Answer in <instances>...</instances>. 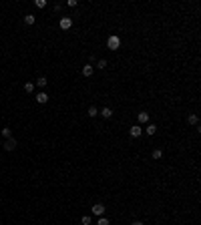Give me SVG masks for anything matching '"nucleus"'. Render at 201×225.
<instances>
[{
	"mask_svg": "<svg viewBox=\"0 0 201 225\" xmlns=\"http://www.w3.org/2000/svg\"><path fill=\"white\" fill-rule=\"evenodd\" d=\"M86 113H89V117H93V119H95V117L99 115V109L93 105V107H89V111H86Z\"/></svg>",
	"mask_w": 201,
	"mask_h": 225,
	"instance_id": "nucleus-12",
	"label": "nucleus"
},
{
	"mask_svg": "<svg viewBox=\"0 0 201 225\" xmlns=\"http://www.w3.org/2000/svg\"><path fill=\"white\" fill-rule=\"evenodd\" d=\"M141 131H143V129H141V125H133L129 133H131V137H139V135H141Z\"/></svg>",
	"mask_w": 201,
	"mask_h": 225,
	"instance_id": "nucleus-6",
	"label": "nucleus"
},
{
	"mask_svg": "<svg viewBox=\"0 0 201 225\" xmlns=\"http://www.w3.org/2000/svg\"><path fill=\"white\" fill-rule=\"evenodd\" d=\"M34 20H36V18H34V14H26V16H24V22L28 24V26H30V24H34Z\"/></svg>",
	"mask_w": 201,
	"mask_h": 225,
	"instance_id": "nucleus-15",
	"label": "nucleus"
},
{
	"mask_svg": "<svg viewBox=\"0 0 201 225\" xmlns=\"http://www.w3.org/2000/svg\"><path fill=\"white\" fill-rule=\"evenodd\" d=\"M93 215L103 217L105 215V205H103V203H95V205H93Z\"/></svg>",
	"mask_w": 201,
	"mask_h": 225,
	"instance_id": "nucleus-2",
	"label": "nucleus"
},
{
	"mask_svg": "<svg viewBox=\"0 0 201 225\" xmlns=\"http://www.w3.org/2000/svg\"><path fill=\"white\" fill-rule=\"evenodd\" d=\"M145 133H147V135H155V133H157V125L149 123V125H147V129H145Z\"/></svg>",
	"mask_w": 201,
	"mask_h": 225,
	"instance_id": "nucleus-10",
	"label": "nucleus"
},
{
	"mask_svg": "<svg viewBox=\"0 0 201 225\" xmlns=\"http://www.w3.org/2000/svg\"><path fill=\"white\" fill-rule=\"evenodd\" d=\"M97 225H109V219H107V217H100V219L97 221Z\"/></svg>",
	"mask_w": 201,
	"mask_h": 225,
	"instance_id": "nucleus-20",
	"label": "nucleus"
},
{
	"mask_svg": "<svg viewBox=\"0 0 201 225\" xmlns=\"http://www.w3.org/2000/svg\"><path fill=\"white\" fill-rule=\"evenodd\" d=\"M34 6H36V8H44V6H46V0H36Z\"/></svg>",
	"mask_w": 201,
	"mask_h": 225,
	"instance_id": "nucleus-18",
	"label": "nucleus"
},
{
	"mask_svg": "<svg viewBox=\"0 0 201 225\" xmlns=\"http://www.w3.org/2000/svg\"><path fill=\"white\" fill-rule=\"evenodd\" d=\"M36 101H38L40 105H44V103L48 101V95H46V93H44V91H42V93H38V95H36Z\"/></svg>",
	"mask_w": 201,
	"mask_h": 225,
	"instance_id": "nucleus-8",
	"label": "nucleus"
},
{
	"mask_svg": "<svg viewBox=\"0 0 201 225\" xmlns=\"http://www.w3.org/2000/svg\"><path fill=\"white\" fill-rule=\"evenodd\" d=\"M2 135H4L6 139H10V135H12V133H10V129H8V127H4V129H2Z\"/></svg>",
	"mask_w": 201,
	"mask_h": 225,
	"instance_id": "nucleus-21",
	"label": "nucleus"
},
{
	"mask_svg": "<svg viewBox=\"0 0 201 225\" xmlns=\"http://www.w3.org/2000/svg\"><path fill=\"white\" fill-rule=\"evenodd\" d=\"M105 67H107V60H105V58H100V60L97 62V68H105Z\"/></svg>",
	"mask_w": 201,
	"mask_h": 225,
	"instance_id": "nucleus-19",
	"label": "nucleus"
},
{
	"mask_svg": "<svg viewBox=\"0 0 201 225\" xmlns=\"http://www.w3.org/2000/svg\"><path fill=\"white\" fill-rule=\"evenodd\" d=\"M131 225H145V223H143V221H133Z\"/></svg>",
	"mask_w": 201,
	"mask_h": 225,
	"instance_id": "nucleus-22",
	"label": "nucleus"
},
{
	"mask_svg": "<svg viewBox=\"0 0 201 225\" xmlns=\"http://www.w3.org/2000/svg\"><path fill=\"white\" fill-rule=\"evenodd\" d=\"M187 123H189V125H197V123H199V117H197V115H189V117H187Z\"/></svg>",
	"mask_w": 201,
	"mask_h": 225,
	"instance_id": "nucleus-13",
	"label": "nucleus"
},
{
	"mask_svg": "<svg viewBox=\"0 0 201 225\" xmlns=\"http://www.w3.org/2000/svg\"><path fill=\"white\" fill-rule=\"evenodd\" d=\"M151 157H153L155 161H159V159L163 157V151H161V149H153V153H151Z\"/></svg>",
	"mask_w": 201,
	"mask_h": 225,
	"instance_id": "nucleus-11",
	"label": "nucleus"
},
{
	"mask_svg": "<svg viewBox=\"0 0 201 225\" xmlns=\"http://www.w3.org/2000/svg\"><path fill=\"white\" fill-rule=\"evenodd\" d=\"M107 46H109L111 50H117V48L121 46V38H119V36H115V34L109 36V38H107Z\"/></svg>",
	"mask_w": 201,
	"mask_h": 225,
	"instance_id": "nucleus-1",
	"label": "nucleus"
},
{
	"mask_svg": "<svg viewBox=\"0 0 201 225\" xmlns=\"http://www.w3.org/2000/svg\"><path fill=\"white\" fill-rule=\"evenodd\" d=\"M99 115H103L105 119H111V117H113V109H111V107H105V109L99 111Z\"/></svg>",
	"mask_w": 201,
	"mask_h": 225,
	"instance_id": "nucleus-5",
	"label": "nucleus"
},
{
	"mask_svg": "<svg viewBox=\"0 0 201 225\" xmlns=\"http://www.w3.org/2000/svg\"><path fill=\"white\" fill-rule=\"evenodd\" d=\"M24 91H26V93L30 95V93L34 91V82H26V85H24Z\"/></svg>",
	"mask_w": 201,
	"mask_h": 225,
	"instance_id": "nucleus-16",
	"label": "nucleus"
},
{
	"mask_svg": "<svg viewBox=\"0 0 201 225\" xmlns=\"http://www.w3.org/2000/svg\"><path fill=\"white\" fill-rule=\"evenodd\" d=\"M46 78H44V77H40V78H36V86H40V89H44V86H46Z\"/></svg>",
	"mask_w": 201,
	"mask_h": 225,
	"instance_id": "nucleus-14",
	"label": "nucleus"
},
{
	"mask_svg": "<svg viewBox=\"0 0 201 225\" xmlns=\"http://www.w3.org/2000/svg\"><path fill=\"white\" fill-rule=\"evenodd\" d=\"M93 74V64H85L82 67V77H91Z\"/></svg>",
	"mask_w": 201,
	"mask_h": 225,
	"instance_id": "nucleus-9",
	"label": "nucleus"
},
{
	"mask_svg": "<svg viewBox=\"0 0 201 225\" xmlns=\"http://www.w3.org/2000/svg\"><path fill=\"white\" fill-rule=\"evenodd\" d=\"M137 119H139V125H143V123H149V113H139V115H137Z\"/></svg>",
	"mask_w": 201,
	"mask_h": 225,
	"instance_id": "nucleus-7",
	"label": "nucleus"
},
{
	"mask_svg": "<svg viewBox=\"0 0 201 225\" xmlns=\"http://www.w3.org/2000/svg\"><path fill=\"white\" fill-rule=\"evenodd\" d=\"M81 223H82V225H91V223H93V217L85 215V217H82V219H81Z\"/></svg>",
	"mask_w": 201,
	"mask_h": 225,
	"instance_id": "nucleus-17",
	"label": "nucleus"
},
{
	"mask_svg": "<svg viewBox=\"0 0 201 225\" xmlns=\"http://www.w3.org/2000/svg\"><path fill=\"white\" fill-rule=\"evenodd\" d=\"M16 149V141L10 137V139H6V143H4V151H14Z\"/></svg>",
	"mask_w": 201,
	"mask_h": 225,
	"instance_id": "nucleus-4",
	"label": "nucleus"
},
{
	"mask_svg": "<svg viewBox=\"0 0 201 225\" xmlns=\"http://www.w3.org/2000/svg\"><path fill=\"white\" fill-rule=\"evenodd\" d=\"M71 26H72V20L68 18V16H62V18H60V28L62 30H68Z\"/></svg>",
	"mask_w": 201,
	"mask_h": 225,
	"instance_id": "nucleus-3",
	"label": "nucleus"
}]
</instances>
